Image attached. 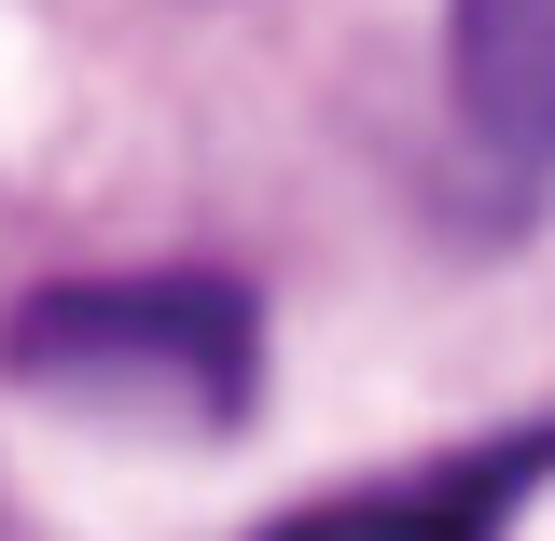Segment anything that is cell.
I'll return each instance as SVG.
<instances>
[{
	"label": "cell",
	"instance_id": "obj_3",
	"mask_svg": "<svg viewBox=\"0 0 555 541\" xmlns=\"http://www.w3.org/2000/svg\"><path fill=\"white\" fill-rule=\"evenodd\" d=\"M444 98L459 139L514 195L555 181V0H444Z\"/></svg>",
	"mask_w": 555,
	"mask_h": 541
},
{
	"label": "cell",
	"instance_id": "obj_2",
	"mask_svg": "<svg viewBox=\"0 0 555 541\" xmlns=\"http://www.w3.org/2000/svg\"><path fill=\"white\" fill-rule=\"evenodd\" d=\"M542 486H555V416H528V430L444 445V459H416V473L292 500V514L250 528V541H514V514H528Z\"/></svg>",
	"mask_w": 555,
	"mask_h": 541
},
{
	"label": "cell",
	"instance_id": "obj_1",
	"mask_svg": "<svg viewBox=\"0 0 555 541\" xmlns=\"http://www.w3.org/2000/svg\"><path fill=\"white\" fill-rule=\"evenodd\" d=\"M0 375L83 416H139V430H236L264 389V306L236 278H69L0 320Z\"/></svg>",
	"mask_w": 555,
	"mask_h": 541
}]
</instances>
